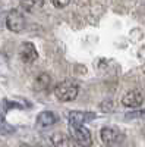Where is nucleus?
<instances>
[{
	"mask_svg": "<svg viewBox=\"0 0 145 147\" xmlns=\"http://www.w3.org/2000/svg\"><path fill=\"white\" fill-rule=\"evenodd\" d=\"M69 132L70 137L74 138L75 143H78L79 146L88 147L92 144V137L90 129L84 125V124H75V122H69Z\"/></svg>",
	"mask_w": 145,
	"mask_h": 147,
	"instance_id": "1",
	"label": "nucleus"
},
{
	"mask_svg": "<svg viewBox=\"0 0 145 147\" xmlns=\"http://www.w3.org/2000/svg\"><path fill=\"white\" fill-rule=\"evenodd\" d=\"M54 94L57 97V100L60 102H72L79 94V85H76L75 82H70V81L60 82L56 85Z\"/></svg>",
	"mask_w": 145,
	"mask_h": 147,
	"instance_id": "2",
	"label": "nucleus"
},
{
	"mask_svg": "<svg viewBox=\"0 0 145 147\" xmlns=\"http://www.w3.org/2000/svg\"><path fill=\"white\" fill-rule=\"evenodd\" d=\"M25 25H27V21H25V16H23L22 12H19L18 9L9 10V13L6 16V27L9 31L21 32L25 30Z\"/></svg>",
	"mask_w": 145,
	"mask_h": 147,
	"instance_id": "3",
	"label": "nucleus"
},
{
	"mask_svg": "<svg viewBox=\"0 0 145 147\" xmlns=\"http://www.w3.org/2000/svg\"><path fill=\"white\" fill-rule=\"evenodd\" d=\"M100 137H101V141L107 146H119L120 143L123 141V134L120 132L117 128H112V127H104L101 131H100Z\"/></svg>",
	"mask_w": 145,
	"mask_h": 147,
	"instance_id": "4",
	"label": "nucleus"
},
{
	"mask_svg": "<svg viewBox=\"0 0 145 147\" xmlns=\"http://www.w3.org/2000/svg\"><path fill=\"white\" fill-rule=\"evenodd\" d=\"M38 57V52L32 43H22L19 47V59L23 63H32Z\"/></svg>",
	"mask_w": 145,
	"mask_h": 147,
	"instance_id": "5",
	"label": "nucleus"
},
{
	"mask_svg": "<svg viewBox=\"0 0 145 147\" xmlns=\"http://www.w3.org/2000/svg\"><path fill=\"white\" fill-rule=\"evenodd\" d=\"M144 103V94L141 90H130L122 97V105L125 107H139Z\"/></svg>",
	"mask_w": 145,
	"mask_h": 147,
	"instance_id": "6",
	"label": "nucleus"
},
{
	"mask_svg": "<svg viewBox=\"0 0 145 147\" xmlns=\"http://www.w3.org/2000/svg\"><path fill=\"white\" fill-rule=\"evenodd\" d=\"M57 122V115L50 112V110H44V112L38 113L37 116V125L40 128H47V127H51Z\"/></svg>",
	"mask_w": 145,
	"mask_h": 147,
	"instance_id": "7",
	"label": "nucleus"
},
{
	"mask_svg": "<svg viewBox=\"0 0 145 147\" xmlns=\"http://www.w3.org/2000/svg\"><path fill=\"white\" fill-rule=\"evenodd\" d=\"M95 118V113L92 112H82V110H74L69 113V122H75V124H84Z\"/></svg>",
	"mask_w": 145,
	"mask_h": 147,
	"instance_id": "8",
	"label": "nucleus"
},
{
	"mask_svg": "<svg viewBox=\"0 0 145 147\" xmlns=\"http://www.w3.org/2000/svg\"><path fill=\"white\" fill-rule=\"evenodd\" d=\"M51 143H53L54 147H75V144L70 140V137H67L63 132H56L51 137Z\"/></svg>",
	"mask_w": 145,
	"mask_h": 147,
	"instance_id": "9",
	"label": "nucleus"
},
{
	"mask_svg": "<svg viewBox=\"0 0 145 147\" xmlns=\"http://www.w3.org/2000/svg\"><path fill=\"white\" fill-rule=\"evenodd\" d=\"M50 84H51L50 75L45 74V72H41V74H38L37 78H35V81H34V88L37 90V91L47 90L48 87H50Z\"/></svg>",
	"mask_w": 145,
	"mask_h": 147,
	"instance_id": "10",
	"label": "nucleus"
},
{
	"mask_svg": "<svg viewBox=\"0 0 145 147\" xmlns=\"http://www.w3.org/2000/svg\"><path fill=\"white\" fill-rule=\"evenodd\" d=\"M44 0H21V7L25 12H37L44 7Z\"/></svg>",
	"mask_w": 145,
	"mask_h": 147,
	"instance_id": "11",
	"label": "nucleus"
},
{
	"mask_svg": "<svg viewBox=\"0 0 145 147\" xmlns=\"http://www.w3.org/2000/svg\"><path fill=\"white\" fill-rule=\"evenodd\" d=\"M13 131H15V128L7 124L3 112H0V134H12Z\"/></svg>",
	"mask_w": 145,
	"mask_h": 147,
	"instance_id": "12",
	"label": "nucleus"
},
{
	"mask_svg": "<svg viewBox=\"0 0 145 147\" xmlns=\"http://www.w3.org/2000/svg\"><path fill=\"white\" fill-rule=\"evenodd\" d=\"M50 3H51L54 7L62 9V7H66V6L70 3V0H50Z\"/></svg>",
	"mask_w": 145,
	"mask_h": 147,
	"instance_id": "13",
	"label": "nucleus"
},
{
	"mask_svg": "<svg viewBox=\"0 0 145 147\" xmlns=\"http://www.w3.org/2000/svg\"><path fill=\"white\" fill-rule=\"evenodd\" d=\"M145 116V110H139V112H132V113H128L126 115V118H129V119H138V118H144Z\"/></svg>",
	"mask_w": 145,
	"mask_h": 147,
	"instance_id": "14",
	"label": "nucleus"
}]
</instances>
